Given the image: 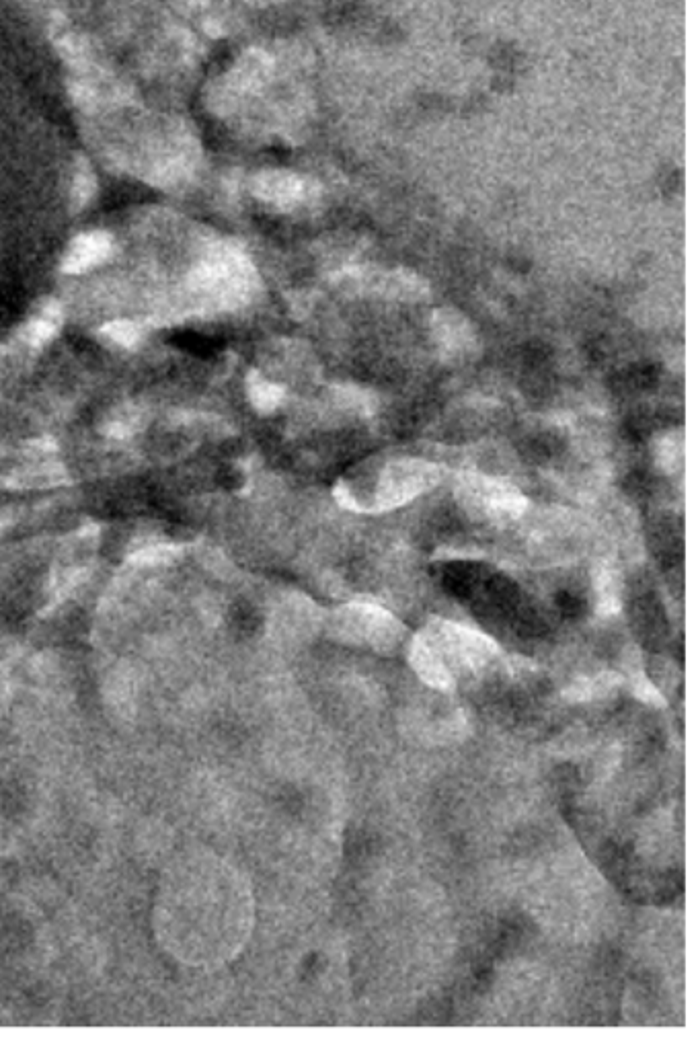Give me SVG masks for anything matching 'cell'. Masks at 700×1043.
I'll return each mask as SVG.
<instances>
[{
  "mask_svg": "<svg viewBox=\"0 0 700 1043\" xmlns=\"http://www.w3.org/2000/svg\"><path fill=\"white\" fill-rule=\"evenodd\" d=\"M337 401L347 407L349 411L370 415L376 409V397L374 393L360 389V386H339L337 389Z\"/></svg>",
  "mask_w": 700,
  "mask_h": 1043,
  "instance_id": "cell-18",
  "label": "cell"
},
{
  "mask_svg": "<svg viewBox=\"0 0 700 1043\" xmlns=\"http://www.w3.org/2000/svg\"><path fill=\"white\" fill-rule=\"evenodd\" d=\"M140 421H142V417H140L138 409L124 407V409L115 411V415L107 419L105 432L111 438H128V436H132L140 428Z\"/></svg>",
  "mask_w": 700,
  "mask_h": 1043,
  "instance_id": "cell-20",
  "label": "cell"
},
{
  "mask_svg": "<svg viewBox=\"0 0 700 1043\" xmlns=\"http://www.w3.org/2000/svg\"><path fill=\"white\" fill-rule=\"evenodd\" d=\"M253 193L255 196L276 208H294L304 200V181L284 169L274 171H263L253 179Z\"/></svg>",
  "mask_w": 700,
  "mask_h": 1043,
  "instance_id": "cell-9",
  "label": "cell"
},
{
  "mask_svg": "<svg viewBox=\"0 0 700 1043\" xmlns=\"http://www.w3.org/2000/svg\"><path fill=\"white\" fill-rule=\"evenodd\" d=\"M444 477V469L430 460L395 458L378 471L372 491H366L354 506V512L378 514L401 508L425 491L434 489Z\"/></svg>",
  "mask_w": 700,
  "mask_h": 1043,
  "instance_id": "cell-4",
  "label": "cell"
},
{
  "mask_svg": "<svg viewBox=\"0 0 700 1043\" xmlns=\"http://www.w3.org/2000/svg\"><path fill=\"white\" fill-rule=\"evenodd\" d=\"M633 694L637 699H641L643 703H649L653 707H664L666 705V699L661 697L659 690L639 672L637 674V680L633 682Z\"/></svg>",
  "mask_w": 700,
  "mask_h": 1043,
  "instance_id": "cell-22",
  "label": "cell"
},
{
  "mask_svg": "<svg viewBox=\"0 0 700 1043\" xmlns=\"http://www.w3.org/2000/svg\"><path fill=\"white\" fill-rule=\"evenodd\" d=\"M247 395H249L251 405L259 413H271L280 407L286 393L280 384L267 380L257 370H251L247 376Z\"/></svg>",
  "mask_w": 700,
  "mask_h": 1043,
  "instance_id": "cell-13",
  "label": "cell"
},
{
  "mask_svg": "<svg viewBox=\"0 0 700 1043\" xmlns=\"http://www.w3.org/2000/svg\"><path fill=\"white\" fill-rule=\"evenodd\" d=\"M113 251V239L111 235L103 233V230H93V233H83L74 237L62 257V272L64 274H83L89 269L101 265Z\"/></svg>",
  "mask_w": 700,
  "mask_h": 1043,
  "instance_id": "cell-8",
  "label": "cell"
},
{
  "mask_svg": "<svg viewBox=\"0 0 700 1043\" xmlns=\"http://www.w3.org/2000/svg\"><path fill=\"white\" fill-rule=\"evenodd\" d=\"M245 924L241 885L212 857L177 863L165 877L154 929L165 951L185 965L210 968L235 951Z\"/></svg>",
  "mask_w": 700,
  "mask_h": 1043,
  "instance_id": "cell-1",
  "label": "cell"
},
{
  "mask_svg": "<svg viewBox=\"0 0 700 1043\" xmlns=\"http://www.w3.org/2000/svg\"><path fill=\"white\" fill-rule=\"evenodd\" d=\"M329 633L349 645H362L374 651H393L405 635L397 616L374 604H345L329 616Z\"/></svg>",
  "mask_w": 700,
  "mask_h": 1043,
  "instance_id": "cell-5",
  "label": "cell"
},
{
  "mask_svg": "<svg viewBox=\"0 0 700 1043\" xmlns=\"http://www.w3.org/2000/svg\"><path fill=\"white\" fill-rule=\"evenodd\" d=\"M620 684H622V678L618 674L602 672L592 678H577L563 690V697L571 703H588V701L604 697V694H608L612 688H616Z\"/></svg>",
  "mask_w": 700,
  "mask_h": 1043,
  "instance_id": "cell-12",
  "label": "cell"
},
{
  "mask_svg": "<svg viewBox=\"0 0 700 1043\" xmlns=\"http://www.w3.org/2000/svg\"><path fill=\"white\" fill-rule=\"evenodd\" d=\"M105 339H109L111 343L120 345V347H126V350H134V347L140 345L142 337H144V331L138 323L134 321H128V319H118V321H109L101 327L99 331Z\"/></svg>",
  "mask_w": 700,
  "mask_h": 1043,
  "instance_id": "cell-16",
  "label": "cell"
},
{
  "mask_svg": "<svg viewBox=\"0 0 700 1043\" xmlns=\"http://www.w3.org/2000/svg\"><path fill=\"white\" fill-rule=\"evenodd\" d=\"M655 460L664 473H678L684 465V432L672 430L655 442Z\"/></svg>",
  "mask_w": 700,
  "mask_h": 1043,
  "instance_id": "cell-15",
  "label": "cell"
},
{
  "mask_svg": "<svg viewBox=\"0 0 700 1043\" xmlns=\"http://www.w3.org/2000/svg\"><path fill=\"white\" fill-rule=\"evenodd\" d=\"M454 495L466 514L497 524L520 518L528 508V499L512 483L479 473H462Z\"/></svg>",
  "mask_w": 700,
  "mask_h": 1043,
  "instance_id": "cell-6",
  "label": "cell"
},
{
  "mask_svg": "<svg viewBox=\"0 0 700 1043\" xmlns=\"http://www.w3.org/2000/svg\"><path fill=\"white\" fill-rule=\"evenodd\" d=\"M596 598L598 614L612 616L620 610V575L610 565H600L596 571Z\"/></svg>",
  "mask_w": 700,
  "mask_h": 1043,
  "instance_id": "cell-14",
  "label": "cell"
},
{
  "mask_svg": "<svg viewBox=\"0 0 700 1043\" xmlns=\"http://www.w3.org/2000/svg\"><path fill=\"white\" fill-rule=\"evenodd\" d=\"M95 175L91 171V167L87 163H81L79 169H76L74 173V179H72V210H81L89 204V200L93 198L95 193Z\"/></svg>",
  "mask_w": 700,
  "mask_h": 1043,
  "instance_id": "cell-19",
  "label": "cell"
},
{
  "mask_svg": "<svg viewBox=\"0 0 700 1043\" xmlns=\"http://www.w3.org/2000/svg\"><path fill=\"white\" fill-rule=\"evenodd\" d=\"M179 555H181V547H177V545L154 543V545L142 547L136 553H132L130 563L140 565V567H159V565H167V563L175 561Z\"/></svg>",
  "mask_w": 700,
  "mask_h": 1043,
  "instance_id": "cell-17",
  "label": "cell"
},
{
  "mask_svg": "<svg viewBox=\"0 0 700 1043\" xmlns=\"http://www.w3.org/2000/svg\"><path fill=\"white\" fill-rule=\"evenodd\" d=\"M358 284L372 288L374 292H382L384 296H395L401 300H415V298L425 296V292H427L425 282L419 276H415L413 272H407V269H399V272H384L382 276L368 274V276L360 278Z\"/></svg>",
  "mask_w": 700,
  "mask_h": 1043,
  "instance_id": "cell-11",
  "label": "cell"
},
{
  "mask_svg": "<svg viewBox=\"0 0 700 1043\" xmlns=\"http://www.w3.org/2000/svg\"><path fill=\"white\" fill-rule=\"evenodd\" d=\"M432 335L440 354L454 364L469 360L479 347L471 321L456 308H438L432 317Z\"/></svg>",
  "mask_w": 700,
  "mask_h": 1043,
  "instance_id": "cell-7",
  "label": "cell"
},
{
  "mask_svg": "<svg viewBox=\"0 0 700 1043\" xmlns=\"http://www.w3.org/2000/svg\"><path fill=\"white\" fill-rule=\"evenodd\" d=\"M64 321L62 304L56 298H46L37 304L35 315L21 329V339L31 347H42L52 341Z\"/></svg>",
  "mask_w": 700,
  "mask_h": 1043,
  "instance_id": "cell-10",
  "label": "cell"
},
{
  "mask_svg": "<svg viewBox=\"0 0 700 1043\" xmlns=\"http://www.w3.org/2000/svg\"><path fill=\"white\" fill-rule=\"evenodd\" d=\"M497 651L491 637L438 618L411 641L409 662L423 682L438 690H452L460 676L479 674Z\"/></svg>",
  "mask_w": 700,
  "mask_h": 1043,
  "instance_id": "cell-2",
  "label": "cell"
},
{
  "mask_svg": "<svg viewBox=\"0 0 700 1043\" xmlns=\"http://www.w3.org/2000/svg\"><path fill=\"white\" fill-rule=\"evenodd\" d=\"M269 72V60L267 56L259 54V52H251L245 56V62L239 66V81L243 83V87H253V85H259L261 81H265V76Z\"/></svg>",
  "mask_w": 700,
  "mask_h": 1043,
  "instance_id": "cell-21",
  "label": "cell"
},
{
  "mask_svg": "<svg viewBox=\"0 0 700 1043\" xmlns=\"http://www.w3.org/2000/svg\"><path fill=\"white\" fill-rule=\"evenodd\" d=\"M9 522H11V518L7 514H0V530H5L9 526Z\"/></svg>",
  "mask_w": 700,
  "mask_h": 1043,
  "instance_id": "cell-23",
  "label": "cell"
},
{
  "mask_svg": "<svg viewBox=\"0 0 700 1043\" xmlns=\"http://www.w3.org/2000/svg\"><path fill=\"white\" fill-rule=\"evenodd\" d=\"M189 288L204 304L218 311H235L251 300L257 288V272L235 243L216 241L193 265Z\"/></svg>",
  "mask_w": 700,
  "mask_h": 1043,
  "instance_id": "cell-3",
  "label": "cell"
}]
</instances>
